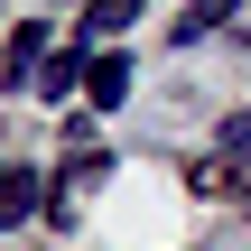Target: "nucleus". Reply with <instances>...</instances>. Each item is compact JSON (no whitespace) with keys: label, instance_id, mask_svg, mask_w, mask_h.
I'll use <instances>...</instances> for the list:
<instances>
[{"label":"nucleus","instance_id":"nucleus-1","mask_svg":"<svg viewBox=\"0 0 251 251\" xmlns=\"http://www.w3.org/2000/svg\"><path fill=\"white\" fill-rule=\"evenodd\" d=\"M84 75H93V56H84V47H56V56H47V65H37V93H47V102H56V93H75V84H84Z\"/></svg>","mask_w":251,"mask_h":251},{"label":"nucleus","instance_id":"nucleus-2","mask_svg":"<svg viewBox=\"0 0 251 251\" xmlns=\"http://www.w3.org/2000/svg\"><path fill=\"white\" fill-rule=\"evenodd\" d=\"M84 93H93L102 112H121V102H130V56H93V75H84Z\"/></svg>","mask_w":251,"mask_h":251},{"label":"nucleus","instance_id":"nucleus-3","mask_svg":"<svg viewBox=\"0 0 251 251\" xmlns=\"http://www.w3.org/2000/svg\"><path fill=\"white\" fill-rule=\"evenodd\" d=\"M37 214V168H0V224H28Z\"/></svg>","mask_w":251,"mask_h":251},{"label":"nucleus","instance_id":"nucleus-4","mask_svg":"<svg viewBox=\"0 0 251 251\" xmlns=\"http://www.w3.org/2000/svg\"><path fill=\"white\" fill-rule=\"evenodd\" d=\"M140 19V0H84V37H121Z\"/></svg>","mask_w":251,"mask_h":251},{"label":"nucleus","instance_id":"nucleus-5","mask_svg":"<svg viewBox=\"0 0 251 251\" xmlns=\"http://www.w3.org/2000/svg\"><path fill=\"white\" fill-rule=\"evenodd\" d=\"M233 19V0H186V19H177V47H196V37H214Z\"/></svg>","mask_w":251,"mask_h":251},{"label":"nucleus","instance_id":"nucleus-6","mask_svg":"<svg viewBox=\"0 0 251 251\" xmlns=\"http://www.w3.org/2000/svg\"><path fill=\"white\" fill-rule=\"evenodd\" d=\"M214 140H224V149H251V102H242V112H224V130H214Z\"/></svg>","mask_w":251,"mask_h":251}]
</instances>
